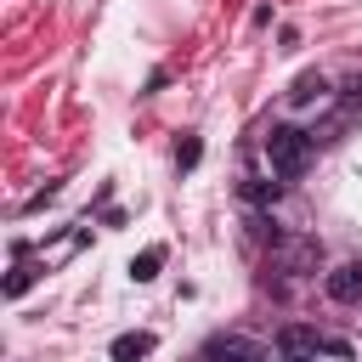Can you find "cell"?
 I'll use <instances>...</instances> for the list:
<instances>
[{"label":"cell","instance_id":"cell-1","mask_svg":"<svg viewBox=\"0 0 362 362\" xmlns=\"http://www.w3.org/2000/svg\"><path fill=\"white\" fill-rule=\"evenodd\" d=\"M266 158H272V175L294 181V175L311 164V130H294V124H272V130H266Z\"/></svg>","mask_w":362,"mask_h":362},{"label":"cell","instance_id":"cell-2","mask_svg":"<svg viewBox=\"0 0 362 362\" xmlns=\"http://www.w3.org/2000/svg\"><path fill=\"white\" fill-rule=\"evenodd\" d=\"M322 351H328V339H322L317 328L288 322V328L277 334V362H311V356H322Z\"/></svg>","mask_w":362,"mask_h":362},{"label":"cell","instance_id":"cell-3","mask_svg":"<svg viewBox=\"0 0 362 362\" xmlns=\"http://www.w3.org/2000/svg\"><path fill=\"white\" fill-rule=\"evenodd\" d=\"M322 288H328V300H339V305L362 300V260H339V266L322 277Z\"/></svg>","mask_w":362,"mask_h":362},{"label":"cell","instance_id":"cell-4","mask_svg":"<svg viewBox=\"0 0 362 362\" xmlns=\"http://www.w3.org/2000/svg\"><path fill=\"white\" fill-rule=\"evenodd\" d=\"M204 362H266V351L249 345V339H238V334H215L204 345Z\"/></svg>","mask_w":362,"mask_h":362},{"label":"cell","instance_id":"cell-5","mask_svg":"<svg viewBox=\"0 0 362 362\" xmlns=\"http://www.w3.org/2000/svg\"><path fill=\"white\" fill-rule=\"evenodd\" d=\"M107 356H113V362H141V356H153V334H147V328H130V334H119V339L107 345Z\"/></svg>","mask_w":362,"mask_h":362},{"label":"cell","instance_id":"cell-6","mask_svg":"<svg viewBox=\"0 0 362 362\" xmlns=\"http://www.w3.org/2000/svg\"><path fill=\"white\" fill-rule=\"evenodd\" d=\"M164 255H170L164 243H147V249L130 260V277H136V283H153V277H158V266H164Z\"/></svg>","mask_w":362,"mask_h":362},{"label":"cell","instance_id":"cell-7","mask_svg":"<svg viewBox=\"0 0 362 362\" xmlns=\"http://www.w3.org/2000/svg\"><path fill=\"white\" fill-rule=\"evenodd\" d=\"M322 90H328V79H322V74H300V79H294V90H288V102H294V107H305V102H317Z\"/></svg>","mask_w":362,"mask_h":362},{"label":"cell","instance_id":"cell-8","mask_svg":"<svg viewBox=\"0 0 362 362\" xmlns=\"http://www.w3.org/2000/svg\"><path fill=\"white\" fill-rule=\"evenodd\" d=\"M283 266H288V272H311V266H317V243H311V238H305V243H288V249H283Z\"/></svg>","mask_w":362,"mask_h":362},{"label":"cell","instance_id":"cell-9","mask_svg":"<svg viewBox=\"0 0 362 362\" xmlns=\"http://www.w3.org/2000/svg\"><path fill=\"white\" fill-rule=\"evenodd\" d=\"M277 192H283V181H243L249 204H277Z\"/></svg>","mask_w":362,"mask_h":362},{"label":"cell","instance_id":"cell-10","mask_svg":"<svg viewBox=\"0 0 362 362\" xmlns=\"http://www.w3.org/2000/svg\"><path fill=\"white\" fill-rule=\"evenodd\" d=\"M198 158H204V141H198V136H187V141L175 147V170H192Z\"/></svg>","mask_w":362,"mask_h":362},{"label":"cell","instance_id":"cell-11","mask_svg":"<svg viewBox=\"0 0 362 362\" xmlns=\"http://www.w3.org/2000/svg\"><path fill=\"white\" fill-rule=\"evenodd\" d=\"M339 107H345V113H362V74H351V79H345V90H339Z\"/></svg>","mask_w":362,"mask_h":362},{"label":"cell","instance_id":"cell-12","mask_svg":"<svg viewBox=\"0 0 362 362\" xmlns=\"http://www.w3.org/2000/svg\"><path fill=\"white\" fill-rule=\"evenodd\" d=\"M34 277H40L34 266H17V272L6 277V294H11V300H17V294H28V283H34Z\"/></svg>","mask_w":362,"mask_h":362},{"label":"cell","instance_id":"cell-13","mask_svg":"<svg viewBox=\"0 0 362 362\" xmlns=\"http://www.w3.org/2000/svg\"><path fill=\"white\" fill-rule=\"evenodd\" d=\"M51 198H57V181H51V187H40V192H34V198H28V204H23V209H45V204H51Z\"/></svg>","mask_w":362,"mask_h":362}]
</instances>
